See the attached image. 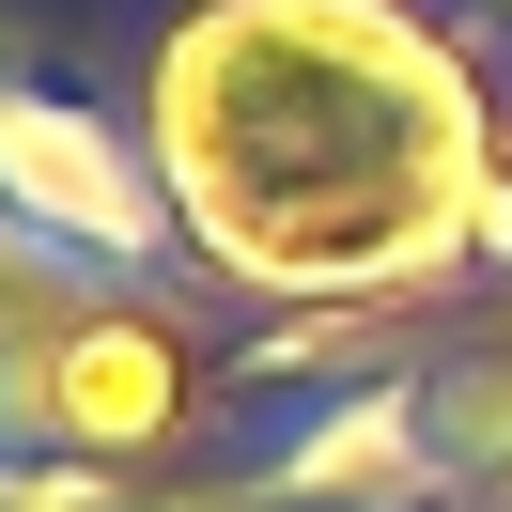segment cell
<instances>
[{
	"label": "cell",
	"mask_w": 512,
	"mask_h": 512,
	"mask_svg": "<svg viewBox=\"0 0 512 512\" xmlns=\"http://www.w3.org/2000/svg\"><path fill=\"white\" fill-rule=\"evenodd\" d=\"M171 171L218 249L280 280H357L450 233L466 202V94L373 0H233L171 47Z\"/></svg>",
	"instance_id": "6da1fadb"
}]
</instances>
